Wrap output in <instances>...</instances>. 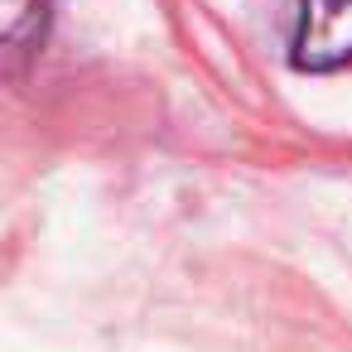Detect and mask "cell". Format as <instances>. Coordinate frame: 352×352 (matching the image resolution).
I'll list each match as a JSON object with an SVG mask.
<instances>
[{
  "mask_svg": "<svg viewBox=\"0 0 352 352\" xmlns=\"http://www.w3.org/2000/svg\"><path fill=\"white\" fill-rule=\"evenodd\" d=\"M289 63L299 73H333L352 63V0H299Z\"/></svg>",
  "mask_w": 352,
  "mask_h": 352,
  "instance_id": "6da1fadb",
  "label": "cell"
},
{
  "mask_svg": "<svg viewBox=\"0 0 352 352\" xmlns=\"http://www.w3.org/2000/svg\"><path fill=\"white\" fill-rule=\"evenodd\" d=\"M6 10V54H10V73H20V63L39 49L44 25H49V0H0Z\"/></svg>",
  "mask_w": 352,
  "mask_h": 352,
  "instance_id": "7a4b0ae2",
  "label": "cell"
}]
</instances>
